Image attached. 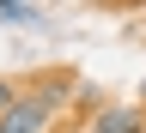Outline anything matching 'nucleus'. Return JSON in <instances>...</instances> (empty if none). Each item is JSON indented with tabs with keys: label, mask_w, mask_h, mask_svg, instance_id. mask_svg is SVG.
<instances>
[{
	"label": "nucleus",
	"mask_w": 146,
	"mask_h": 133,
	"mask_svg": "<svg viewBox=\"0 0 146 133\" xmlns=\"http://www.w3.org/2000/svg\"><path fill=\"white\" fill-rule=\"evenodd\" d=\"M49 121H55V109H43V103L25 91V97L0 115V133H49Z\"/></svg>",
	"instance_id": "nucleus-1"
},
{
	"label": "nucleus",
	"mask_w": 146,
	"mask_h": 133,
	"mask_svg": "<svg viewBox=\"0 0 146 133\" xmlns=\"http://www.w3.org/2000/svg\"><path fill=\"white\" fill-rule=\"evenodd\" d=\"M85 133H146V109H134V103H104L98 121H91Z\"/></svg>",
	"instance_id": "nucleus-2"
},
{
	"label": "nucleus",
	"mask_w": 146,
	"mask_h": 133,
	"mask_svg": "<svg viewBox=\"0 0 146 133\" xmlns=\"http://www.w3.org/2000/svg\"><path fill=\"white\" fill-rule=\"evenodd\" d=\"M18 97H25V91H18V79H0V115H6V109H12Z\"/></svg>",
	"instance_id": "nucleus-3"
},
{
	"label": "nucleus",
	"mask_w": 146,
	"mask_h": 133,
	"mask_svg": "<svg viewBox=\"0 0 146 133\" xmlns=\"http://www.w3.org/2000/svg\"><path fill=\"white\" fill-rule=\"evenodd\" d=\"M0 18H25V24H31V18H36V12L25 6V0H0Z\"/></svg>",
	"instance_id": "nucleus-4"
},
{
	"label": "nucleus",
	"mask_w": 146,
	"mask_h": 133,
	"mask_svg": "<svg viewBox=\"0 0 146 133\" xmlns=\"http://www.w3.org/2000/svg\"><path fill=\"white\" fill-rule=\"evenodd\" d=\"M140 97H146V85H140Z\"/></svg>",
	"instance_id": "nucleus-5"
}]
</instances>
